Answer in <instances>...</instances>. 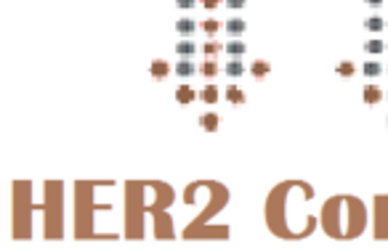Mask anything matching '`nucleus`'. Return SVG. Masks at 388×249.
I'll return each instance as SVG.
<instances>
[{
    "label": "nucleus",
    "mask_w": 388,
    "mask_h": 249,
    "mask_svg": "<svg viewBox=\"0 0 388 249\" xmlns=\"http://www.w3.org/2000/svg\"><path fill=\"white\" fill-rule=\"evenodd\" d=\"M175 101L178 103H192L194 101V90L189 85H181L178 90H175Z\"/></svg>",
    "instance_id": "obj_9"
},
{
    "label": "nucleus",
    "mask_w": 388,
    "mask_h": 249,
    "mask_svg": "<svg viewBox=\"0 0 388 249\" xmlns=\"http://www.w3.org/2000/svg\"><path fill=\"white\" fill-rule=\"evenodd\" d=\"M245 27H248V24H245V19H237V16L226 21V32L231 34V38H240V34L245 32Z\"/></svg>",
    "instance_id": "obj_5"
},
{
    "label": "nucleus",
    "mask_w": 388,
    "mask_h": 249,
    "mask_svg": "<svg viewBox=\"0 0 388 249\" xmlns=\"http://www.w3.org/2000/svg\"><path fill=\"white\" fill-rule=\"evenodd\" d=\"M362 75L370 77V80L372 77H380L383 75V64H378V61H364L362 64Z\"/></svg>",
    "instance_id": "obj_4"
},
{
    "label": "nucleus",
    "mask_w": 388,
    "mask_h": 249,
    "mask_svg": "<svg viewBox=\"0 0 388 249\" xmlns=\"http://www.w3.org/2000/svg\"><path fill=\"white\" fill-rule=\"evenodd\" d=\"M364 29H370V32H383V19H380V16H370L367 21H364Z\"/></svg>",
    "instance_id": "obj_15"
},
{
    "label": "nucleus",
    "mask_w": 388,
    "mask_h": 249,
    "mask_svg": "<svg viewBox=\"0 0 388 249\" xmlns=\"http://www.w3.org/2000/svg\"><path fill=\"white\" fill-rule=\"evenodd\" d=\"M202 3H205V8H216L221 0H202Z\"/></svg>",
    "instance_id": "obj_23"
},
{
    "label": "nucleus",
    "mask_w": 388,
    "mask_h": 249,
    "mask_svg": "<svg viewBox=\"0 0 388 249\" xmlns=\"http://www.w3.org/2000/svg\"><path fill=\"white\" fill-rule=\"evenodd\" d=\"M175 53H178L181 58H192L197 53V45L192 40H181V43H175Z\"/></svg>",
    "instance_id": "obj_3"
},
{
    "label": "nucleus",
    "mask_w": 388,
    "mask_h": 249,
    "mask_svg": "<svg viewBox=\"0 0 388 249\" xmlns=\"http://www.w3.org/2000/svg\"><path fill=\"white\" fill-rule=\"evenodd\" d=\"M338 75H343V77H351V75H354V64H351V61H343V64H338Z\"/></svg>",
    "instance_id": "obj_18"
},
{
    "label": "nucleus",
    "mask_w": 388,
    "mask_h": 249,
    "mask_svg": "<svg viewBox=\"0 0 388 249\" xmlns=\"http://www.w3.org/2000/svg\"><path fill=\"white\" fill-rule=\"evenodd\" d=\"M194 3H197V0H175V6H178V8H194Z\"/></svg>",
    "instance_id": "obj_21"
},
{
    "label": "nucleus",
    "mask_w": 388,
    "mask_h": 249,
    "mask_svg": "<svg viewBox=\"0 0 388 249\" xmlns=\"http://www.w3.org/2000/svg\"><path fill=\"white\" fill-rule=\"evenodd\" d=\"M218 51H221L218 43H205V53H207V56H216Z\"/></svg>",
    "instance_id": "obj_20"
},
{
    "label": "nucleus",
    "mask_w": 388,
    "mask_h": 249,
    "mask_svg": "<svg viewBox=\"0 0 388 249\" xmlns=\"http://www.w3.org/2000/svg\"><path fill=\"white\" fill-rule=\"evenodd\" d=\"M245 3H248V0H226L229 8H245Z\"/></svg>",
    "instance_id": "obj_22"
},
{
    "label": "nucleus",
    "mask_w": 388,
    "mask_h": 249,
    "mask_svg": "<svg viewBox=\"0 0 388 249\" xmlns=\"http://www.w3.org/2000/svg\"><path fill=\"white\" fill-rule=\"evenodd\" d=\"M223 72H226L229 77H242L245 75V64L240 61V58H231V61L223 66Z\"/></svg>",
    "instance_id": "obj_6"
},
{
    "label": "nucleus",
    "mask_w": 388,
    "mask_h": 249,
    "mask_svg": "<svg viewBox=\"0 0 388 249\" xmlns=\"http://www.w3.org/2000/svg\"><path fill=\"white\" fill-rule=\"evenodd\" d=\"M245 51H248V45H245V43H240L237 38H234L231 43H226V53H229L231 58H240V56H245Z\"/></svg>",
    "instance_id": "obj_7"
},
{
    "label": "nucleus",
    "mask_w": 388,
    "mask_h": 249,
    "mask_svg": "<svg viewBox=\"0 0 388 249\" xmlns=\"http://www.w3.org/2000/svg\"><path fill=\"white\" fill-rule=\"evenodd\" d=\"M199 72H202L205 77H216V75H218V66H216V61H205Z\"/></svg>",
    "instance_id": "obj_17"
},
{
    "label": "nucleus",
    "mask_w": 388,
    "mask_h": 249,
    "mask_svg": "<svg viewBox=\"0 0 388 249\" xmlns=\"http://www.w3.org/2000/svg\"><path fill=\"white\" fill-rule=\"evenodd\" d=\"M367 6H372V8H378V6H383V0H364Z\"/></svg>",
    "instance_id": "obj_24"
},
{
    "label": "nucleus",
    "mask_w": 388,
    "mask_h": 249,
    "mask_svg": "<svg viewBox=\"0 0 388 249\" xmlns=\"http://www.w3.org/2000/svg\"><path fill=\"white\" fill-rule=\"evenodd\" d=\"M194 29H197V24H194L192 19H186V16L175 21V32H178L181 38H189V34H194Z\"/></svg>",
    "instance_id": "obj_2"
},
{
    "label": "nucleus",
    "mask_w": 388,
    "mask_h": 249,
    "mask_svg": "<svg viewBox=\"0 0 388 249\" xmlns=\"http://www.w3.org/2000/svg\"><path fill=\"white\" fill-rule=\"evenodd\" d=\"M202 101H205L207 106H213V103L218 101V90H216V85H207V88L202 90Z\"/></svg>",
    "instance_id": "obj_13"
},
{
    "label": "nucleus",
    "mask_w": 388,
    "mask_h": 249,
    "mask_svg": "<svg viewBox=\"0 0 388 249\" xmlns=\"http://www.w3.org/2000/svg\"><path fill=\"white\" fill-rule=\"evenodd\" d=\"M268 69H272V66H268V61H255V64H253V75H255V77H266Z\"/></svg>",
    "instance_id": "obj_16"
},
{
    "label": "nucleus",
    "mask_w": 388,
    "mask_h": 249,
    "mask_svg": "<svg viewBox=\"0 0 388 249\" xmlns=\"http://www.w3.org/2000/svg\"><path fill=\"white\" fill-rule=\"evenodd\" d=\"M383 48H385V45H383V40H378V38H372V40H367V43H364V51H367L370 56H378V53H383Z\"/></svg>",
    "instance_id": "obj_12"
},
{
    "label": "nucleus",
    "mask_w": 388,
    "mask_h": 249,
    "mask_svg": "<svg viewBox=\"0 0 388 249\" xmlns=\"http://www.w3.org/2000/svg\"><path fill=\"white\" fill-rule=\"evenodd\" d=\"M380 98H383V90L380 88H375V85L364 88V101H367V103H378Z\"/></svg>",
    "instance_id": "obj_10"
},
{
    "label": "nucleus",
    "mask_w": 388,
    "mask_h": 249,
    "mask_svg": "<svg viewBox=\"0 0 388 249\" xmlns=\"http://www.w3.org/2000/svg\"><path fill=\"white\" fill-rule=\"evenodd\" d=\"M170 72V66L165 64V61H162V58H157V61L155 64H152V77H157V80H162V77H165Z\"/></svg>",
    "instance_id": "obj_11"
},
{
    "label": "nucleus",
    "mask_w": 388,
    "mask_h": 249,
    "mask_svg": "<svg viewBox=\"0 0 388 249\" xmlns=\"http://www.w3.org/2000/svg\"><path fill=\"white\" fill-rule=\"evenodd\" d=\"M218 27H221V24H218V21H216V19H207V21H205V24H202V29H205L207 34H216V32H218Z\"/></svg>",
    "instance_id": "obj_19"
},
{
    "label": "nucleus",
    "mask_w": 388,
    "mask_h": 249,
    "mask_svg": "<svg viewBox=\"0 0 388 249\" xmlns=\"http://www.w3.org/2000/svg\"><path fill=\"white\" fill-rule=\"evenodd\" d=\"M199 125H202L207 133H213V130H218V114H213V112L202 114V117H199Z\"/></svg>",
    "instance_id": "obj_8"
},
{
    "label": "nucleus",
    "mask_w": 388,
    "mask_h": 249,
    "mask_svg": "<svg viewBox=\"0 0 388 249\" xmlns=\"http://www.w3.org/2000/svg\"><path fill=\"white\" fill-rule=\"evenodd\" d=\"M226 98H229L231 103H245V93H242L240 88L229 85V90H226Z\"/></svg>",
    "instance_id": "obj_14"
},
{
    "label": "nucleus",
    "mask_w": 388,
    "mask_h": 249,
    "mask_svg": "<svg viewBox=\"0 0 388 249\" xmlns=\"http://www.w3.org/2000/svg\"><path fill=\"white\" fill-rule=\"evenodd\" d=\"M194 72H197V69L192 64V58H181V61L175 64V77H181V80H189Z\"/></svg>",
    "instance_id": "obj_1"
}]
</instances>
